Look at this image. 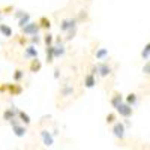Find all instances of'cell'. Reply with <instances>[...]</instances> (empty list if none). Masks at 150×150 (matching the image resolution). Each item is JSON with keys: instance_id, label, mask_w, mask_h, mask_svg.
<instances>
[{"instance_id": "20", "label": "cell", "mask_w": 150, "mask_h": 150, "mask_svg": "<svg viewBox=\"0 0 150 150\" xmlns=\"http://www.w3.org/2000/svg\"><path fill=\"white\" fill-rule=\"evenodd\" d=\"M23 78H24V71H23V69H17V71L14 72V75H12V80H14V83H20Z\"/></svg>"}, {"instance_id": "25", "label": "cell", "mask_w": 150, "mask_h": 150, "mask_svg": "<svg viewBox=\"0 0 150 150\" xmlns=\"http://www.w3.org/2000/svg\"><path fill=\"white\" fill-rule=\"evenodd\" d=\"M114 122H116V114L114 112H110L107 116V123H114Z\"/></svg>"}, {"instance_id": "12", "label": "cell", "mask_w": 150, "mask_h": 150, "mask_svg": "<svg viewBox=\"0 0 150 150\" xmlns=\"http://www.w3.org/2000/svg\"><path fill=\"white\" fill-rule=\"evenodd\" d=\"M0 33H2V36H5V38H12V27L8 26V24L0 23Z\"/></svg>"}, {"instance_id": "5", "label": "cell", "mask_w": 150, "mask_h": 150, "mask_svg": "<svg viewBox=\"0 0 150 150\" xmlns=\"http://www.w3.org/2000/svg\"><path fill=\"white\" fill-rule=\"evenodd\" d=\"M96 84V75L89 72L84 75V87H87V89H92V87H95Z\"/></svg>"}, {"instance_id": "13", "label": "cell", "mask_w": 150, "mask_h": 150, "mask_svg": "<svg viewBox=\"0 0 150 150\" xmlns=\"http://www.w3.org/2000/svg\"><path fill=\"white\" fill-rule=\"evenodd\" d=\"M38 23H39L41 29H44V30H50V29H51V21H50L47 17H41L39 20H38Z\"/></svg>"}, {"instance_id": "10", "label": "cell", "mask_w": 150, "mask_h": 150, "mask_svg": "<svg viewBox=\"0 0 150 150\" xmlns=\"http://www.w3.org/2000/svg\"><path fill=\"white\" fill-rule=\"evenodd\" d=\"M110 74H111V68L107 63L98 65V75H101V77H107V75H110Z\"/></svg>"}, {"instance_id": "14", "label": "cell", "mask_w": 150, "mask_h": 150, "mask_svg": "<svg viewBox=\"0 0 150 150\" xmlns=\"http://www.w3.org/2000/svg\"><path fill=\"white\" fill-rule=\"evenodd\" d=\"M65 45H63V42H60V45H54V57L57 59V57H62L65 54Z\"/></svg>"}, {"instance_id": "3", "label": "cell", "mask_w": 150, "mask_h": 150, "mask_svg": "<svg viewBox=\"0 0 150 150\" xmlns=\"http://www.w3.org/2000/svg\"><path fill=\"white\" fill-rule=\"evenodd\" d=\"M75 27H78V21H77V18H66V20H63L62 21V24H60V30L62 32H69L71 29H75Z\"/></svg>"}, {"instance_id": "6", "label": "cell", "mask_w": 150, "mask_h": 150, "mask_svg": "<svg viewBox=\"0 0 150 150\" xmlns=\"http://www.w3.org/2000/svg\"><path fill=\"white\" fill-rule=\"evenodd\" d=\"M42 69V62L38 59V57H35V59H30V66H29V71L30 72H33V74H36V72H39Z\"/></svg>"}, {"instance_id": "4", "label": "cell", "mask_w": 150, "mask_h": 150, "mask_svg": "<svg viewBox=\"0 0 150 150\" xmlns=\"http://www.w3.org/2000/svg\"><path fill=\"white\" fill-rule=\"evenodd\" d=\"M17 114H18V110H17L15 107L6 108V110L3 111V120H6V122H11L12 119H15V117H17Z\"/></svg>"}, {"instance_id": "1", "label": "cell", "mask_w": 150, "mask_h": 150, "mask_svg": "<svg viewBox=\"0 0 150 150\" xmlns=\"http://www.w3.org/2000/svg\"><path fill=\"white\" fill-rule=\"evenodd\" d=\"M41 30V26H39V23H35V21H29L24 27H21V33L23 35H26V36H32V35H36V33H39Z\"/></svg>"}, {"instance_id": "15", "label": "cell", "mask_w": 150, "mask_h": 150, "mask_svg": "<svg viewBox=\"0 0 150 150\" xmlns=\"http://www.w3.org/2000/svg\"><path fill=\"white\" fill-rule=\"evenodd\" d=\"M30 21V14H27V12H24V14L18 18V27L21 29V27H24L26 24Z\"/></svg>"}, {"instance_id": "31", "label": "cell", "mask_w": 150, "mask_h": 150, "mask_svg": "<svg viewBox=\"0 0 150 150\" xmlns=\"http://www.w3.org/2000/svg\"><path fill=\"white\" fill-rule=\"evenodd\" d=\"M134 96H135V95H129V98H128V101H129V102H134V101H135V98H134Z\"/></svg>"}, {"instance_id": "21", "label": "cell", "mask_w": 150, "mask_h": 150, "mask_svg": "<svg viewBox=\"0 0 150 150\" xmlns=\"http://www.w3.org/2000/svg\"><path fill=\"white\" fill-rule=\"evenodd\" d=\"M44 44L47 45V47H50V45H54V36L51 35V33H47L45 36H44Z\"/></svg>"}, {"instance_id": "7", "label": "cell", "mask_w": 150, "mask_h": 150, "mask_svg": "<svg viewBox=\"0 0 150 150\" xmlns=\"http://www.w3.org/2000/svg\"><path fill=\"white\" fill-rule=\"evenodd\" d=\"M38 54H39V53H38V48L33 44L24 48V57H26V59H35V57H38Z\"/></svg>"}, {"instance_id": "11", "label": "cell", "mask_w": 150, "mask_h": 150, "mask_svg": "<svg viewBox=\"0 0 150 150\" xmlns=\"http://www.w3.org/2000/svg\"><path fill=\"white\" fill-rule=\"evenodd\" d=\"M17 117H18V120L23 123V125H26V126H27V125H30V116L27 114V112H24L23 110H18V114H17Z\"/></svg>"}, {"instance_id": "8", "label": "cell", "mask_w": 150, "mask_h": 150, "mask_svg": "<svg viewBox=\"0 0 150 150\" xmlns=\"http://www.w3.org/2000/svg\"><path fill=\"white\" fill-rule=\"evenodd\" d=\"M41 137H42V141L47 147H51L54 144V138H53V135L50 134L48 131H41Z\"/></svg>"}, {"instance_id": "24", "label": "cell", "mask_w": 150, "mask_h": 150, "mask_svg": "<svg viewBox=\"0 0 150 150\" xmlns=\"http://www.w3.org/2000/svg\"><path fill=\"white\" fill-rule=\"evenodd\" d=\"M30 42H32L33 45H35V44L38 45V44H41V42H42V38L38 35V33H36V35H32V36H30Z\"/></svg>"}, {"instance_id": "27", "label": "cell", "mask_w": 150, "mask_h": 150, "mask_svg": "<svg viewBox=\"0 0 150 150\" xmlns=\"http://www.w3.org/2000/svg\"><path fill=\"white\" fill-rule=\"evenodd\" d=\"M26 42H27V39H26L24 36H23V38H18V44H20V45H24Z\"/></svg>"}, {"instance_id": "9", "label": "cell", "mask_w": 150, "mask_h": 150, "mask_svg": "<svg viewBox=\"0 0 150 150\" xmlns=\"http://www.w3.org/2000/svg\"><path fill=\"white\" fill-rule=\"evenodd\" d=\"M8 92H9L12 96H20V95L23 93V87H21L18 83H15V84H9V86H8Z\"/></svg>"}, {"instance_id": "29", "label": "cell", "mask_w": 150, "mask_h": 150, "mask_svg": "<svg viewBox=\"0 0 150 150\" xmlns=\"http://www.w3.org/2000/svg\"><path fill=\"white\" fill-rule=\"evenodd\" d=\"M8 86H9V84H3V86H0V92H8Z\"/></svg>"}, {"instance_id": "16", "label": "cell", "mask_w": 150, "mask_h": 150, "mask_svg": "<svg viewBox=\"0 0 150 150\" xmlns=\"http://www.w3.org/2000/svg\"><path fill=\"white\" fill-rule=\"evenodd\" d=\"M72 93H74V87L72 86H69V84H66V86H63L60 89V95L62 96H72Z\"/></svg>"}, {"instance_id": "28", "label": "cell", "mask_w": 150, "mask_h": 150, "mask_svg": "<svg viewBox=\"0 0 150 150\" xmlns=\"http://www.w3.org/2000/svg\"><path fill=\"white\" fill-rule=\"evenodd\" d=\"M59 77H60V69H59V68H56V69H54V78H56V80H59Z\"/></svg>"}, {"instance_id": "26", "label": "cell", "mask_w": 150, "mask_h": 150, "mask_svg": "<svg viewBox=\"0 0 150 150\" xmlns=\"http://www.w3.org/2000/svg\"><path fill=\"white\" fill-rule=\"evenodd\" d=\"M90 72H92V74H95V75H98V65H92Z\"/></svg>"}, {"instance_id": "17", "label": "cell", "mask_w": 150, "mask_h": 150, "mask_svg": "<svg viewBox=\"0 0 150 150\" xmlns=\"http://www.w3.org/2000/svg\"><path fill=\"white\" fill-rule=\"evenodd\" d=\"M54 45H50V47H47V62L48 63H53L54 62Z\"/></svg>"}, {"instance_id": "30", "label": "cell", "mask_w": 150, "mask_h": 150, "mask_svg": "<svg viewBox=\"0 0 150 150\" xmlns=\"http://www.w3.org/2000/svg\"><path fill=\"white\" fill-rule=\"evenodd\" d=\"M23 14H24V11H17V14H15V18L18 20V18H20V17H21Z\"/></svg>"}, {"instance_id": "19", "label": "cell", "mask_w": 150, "mask_h": 150, "mask_svg": "<svg viewBox=\"0 0 150 150\" xmlns=\"http://www.w3.org/2000/svg\"><path fill=\"white\" fill-rule=\"evenodd\" d=\"M112 131H114V135L117 137V138H122L123 132H125V128H123L122 123H116V125H114V129H112Z\"/></svg>"}, {"instance_id": "22", "label": "cell", "mask_w": 150, "mask_h": 150, "mask_svg": "<svg viewBox=\"0 0 150 150\" xmlns=\"http://www.w3.org/2000/svg\"><path fill=\"white\" fill-rule=\"evenodd\" d=\"M95 56H96L98 60H104V59L108 56V51H107L105 48H101V50H98V51L95 53Z\"/></svg>"}, {"instance_id": "18", "label": "cell", "mask_w": 150, "mask_h": 150, "mask_svg": "<svg viewBox=\"0 0 150 150\" xmlns=\"http://www.w3.org/2000/svg\"><path fill=\"white\" fill-rule=\"evenodd\" d=\"M117 111L120 112L122 116H125V117L131 116V112H132V110H131L128 105H119V107H117Z\"/></svg>"}, {"instance_id": "2", "label": "cell", "mask_w": 150, "mask_h": 150, "mask_svg": "<svg viewBox=\"0 0 150 150\" xmlns=\"http://www.w3.org/2000/svg\"><path fill=\"white\" fill-rule=\"evenodd\" d=\"M9 123H11L12 129H14V134H15L17 137H20V138H21V137H24V135H26V132H27V128L24 126V125H23L21 122L18 123L15 119H12Z\"/></svg>"}, {"instance_id": "23", "label": "cell", "mask_w": 150, "mask_h": 150, "mask_svg": "<svg viewBox=\"0 0 150 150\" xmlns=\"http://www.w3.org/2000/svg\"><path fill=\"white\" fill-rule=\"evenodd\" d=\"M120 102H122V95H114V98L111 99V105L114 108H117L120 105Z\"/></svg>"}, {"instance_id": "32", "label": "cell", "mask_w": 150, "mask_h": 150, "mask_svg": "<svg viewBox=\"0 0 150 150\" xmlns=\"http://www.w3.org/2000/svg\"><path fill=\"white\" fill-rule=\"evenodd\" d=\"M2 15H3V12H2V9H0V20H2Z\"/></svg>"}]
</instances>
